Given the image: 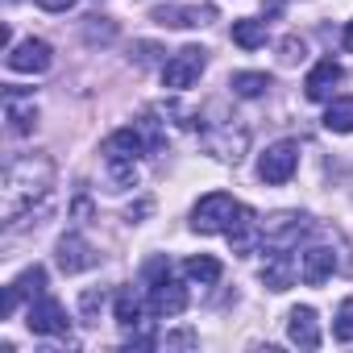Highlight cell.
Returning <instances> with one entry per match:
<instances>
[{
    "label": "cell",
    "mask_w": 353,
    "mask_h": 353,
    "mask_svg": "<svg viewBox=\"0 0 353 353\" xmlns=\"http://www.w3.org/2000/svg\"><path fill=\"white\" fill-rule=\"evenodd\" d=\"M26 324H30V332H38V336H63L71 320H67V312H63L59 299L38 295V299L30 303V312H26Z\"/></svg>",
    "instance_id": "8992f818"
},
{
    "label": "cell",
    "mask_w": 353,
    "mask_h": 353,
    "mask_svg": "<svg viewBox=\"0 0 353 353\" xmlns=\"http://www.w3.org/2000/svg\"><path fill=\"white\" fill-rule=\"evenodd\" d=\"M324 129H328V133H353V96H341V100L328 104Z\"/></svg>",
    "instance_id": "d6986e66"
},
{
    "label": "cell",
    "mask_w": 353,
    "mask_h": 353,
    "mask_svg": "<svg viewBox=\"0 0 353 353\" xmlns=\"http://www.w3.org/2000/svg\"><path fill=\"white\" fill-rule=\"evenodd\" d=\"M204 67H208L204 50H200V46H183L179 54L162 67V83H166L170 92H183V88H192V83L204 75Z\"/></svg>",
    "instance_id": "5b68a950"
},
{
    "label": "cell",
    "mask_w": 353,
    "mask_h": 353,
    "mask_svg": "<svg viewBox=\"0 0 353 353\" xmlns=\"http://www.w3.org/2000/svg\"><path fill=\"white\" fill-rule=\"evenodd\" d=\"M332 336H336L341 345H349V341H353V299H345V303H341L336 324H332Z\"/></svg>",
    "instance_id": "603a6c76"
},
{
    "label": "cell",
    "mask_w": 353,
    "mask_h": 353,
    "mask_svg": "<svg viewBox=\"0 0 353 353\" xmlns=\"http://www.w3.org/2000/svg\"><path fill=\"white\" fill-rule=\"evenodd\" d=\"M233 42H237L241 50H258V46H266V21H254V17L233 21Z\"/></svg>",
    "instance_id": "ac0fdd59"
},
{
    "label": "cell",
    "mask_w": 353,
    "mask_h": 353,
    "mask_svg": "<svg viewBox=\"0 0 353 353\" xmlns=\"http://www.w3.org/2000/svg\"><path fill=\"white\" fill-rule=\"evenodd\" d=\"M96 307H104V291H88L83 295V316H96Z\"/></svg>",
    "instance_id": "d4e9b609"
},
{
    "label": "cell",
    "mask_w": 353,
    "mask_h": 353,
    "mask_svg": "<svg viewBox=\"0 0 353 353\" xmlns=\"http://www.w3.org/2000/svg\"><path fill=\"white\" fill-rule=\"evenodd\" d=\"M295 166H299V141H291V137H283V141L266 145V154L258 158V174H262L266 183H274V188L291 179Z\"/></svg>",
    "instance_id": "277c9868"
},
{
    "label": "cell",
    "mask_w": 353,
    "mask_h": 353,
    "mask_svg": "<svg viewBox=\"0 0 353 353\" xmlns=\"http://www.w3.org/2000/svg\"><path fill=\"white\" fill-rule=\"evenodd\" d=\"M266 5H270V9H279V5H283V0H266Z\"/></svg>",
    "instance_id": "83f0119b"
},
{
    "label": "cell",
    "mask_w": 353,
    "mask_h": 353,
    "mask_svg": "<svg viewBox=\"0 0 353 353\" xmlns=\"http://www.w3.org/2000/svg\"><path fill=\"white\" fill-rule=\"evenodd\" d=\"M141 137L137 129H117L112 137H104V162L108 174L117 179V188H133L137 183V158H141Z\"/></svg>",
    "instance_id": "7a4b0ae2"
},
{
    "label": "cell",
    "mask_w": 353,
    "mask_h": 353,
    "mask_svg": "<svg viewBox=\"0 0 353 353\" xmlns=\"http://www.w3.org/2000/svg\"><path fill=\"white\" fill-rule=\"evenodd\" d=\"M96 266V250L83 241V237H63L59 241V270L63 274H79V270H92Z\"/></svg>",
    "instance_id": "7c38bea8"
},
{
    "label": "cell",
    "mask_w": 353,
    "mask_h": 353,
    "mask_svg": "<svg viewBox=\"0 0 353 353\" xmlns=\"http://www.w3.org/2000/svg\"><path fill=\"white\" fill-rule=\"evenodd\" d=\"M154 21L170 26V30H192V26H208L212 9H200V5H162V9H154Z\"/></svg>",
    "instance_id": "8fae6325"
},
{
    "label": "cell",
    "mask_w": 353,
    "mask_h": 353,
    "mask_svg": "<svg viewBox=\"0 0 353 353\" xmlns=\"http://www.w3.org/2000/svg\"><path fill=\"white\" fill-rule=\"evenodd\" d=\"M345 50H353V21L345 26Z\"/></svg>",
    "instance_id": "4316f807"
},
{
    "label": "cell",
    "mask_w": 353,
    "mask_h": 353,
    "mask_svg": "<svg viewBox=\"0 0 353 353\" xmlns=\"http://www.w3.org/2000/svg\"><path fill=\"white\" fill-rule=\"evenodd\" d=\"M188 279L192 283H200V287H212V283H221V274H225V266L212 258V254H200V258H188Z\"/></svg>",
    "instance_id": "e0dca14e"
},
{
    "label": "cell",
    "mask_w": 353,
    "mask_h": 353,
    "mask_svg": "<svg viewBox=\"0 0 353 353\" xmlns=\"http://www.w3.org/2000/svg\"><path fill=\"white\" fill-rule=\"evenodd\" d=\"M341 79H345L341 63H332V59H320V63L307 71V79H303V96L320 104V100H328V96H332V88H336Z\"/></svg>",
    "instance_id": "9c48e42d"
},
{
    "label": "cell",
    "mask_w": 353,
    "mask_h": 353,
    "mask_svg": "<svg viewBox=\"0 0 353 353\" xmlns=\"http://www.w3.org/2000/svg\"><path fill=\"white\" fill-rule=\"evenodd\" d=\"M188 307V291L174 283L170 274L166 279H154V287H150V312L154 316H179Z\"/></svg>",
    "instance_id": "ba28073f"
},
{
    "label": "cell",
    "mask_w": 353,
    "mask_h": 353,
    "mask_svg": "<svg viewBox=\"0 0 353 353\" xmlns=\"http://www.w3.org/2000/svg\"><path fill=\"white\" fill-rule=\"evenodd\" d=\"M258 233H262V229H258L254 212H250V208H241V212H237V221H233V229H229V241H233V250H237V254H250V250H254V241H258Z\"/></svg>",
    "instance_id": "2e32d148"
},
{
    "label": "cell",
    "mask_w": 353,
    "mask_h": 353,
    "mask_svg": "<svg viewBox=\"0 0 353 353\" xmlns=\"http://www.w3.org/2000/svg\"><path fill=\"white\" fill-rule=\"evenodd\" d=\"M332 270H336V254L324 250V245H316V250H307V254L299 258V279H303L307 287H320Z\"/></svg>",
    "instance_id": "5bb4252c"
},
{
    "label": "cell",
    "mask_w": 353,
    "mask_h": 353,
    "mask_svg": "<svg viewBox=\"0 0 353 353\" xmlns=\"http://www.w3.org/2000/svg\"><path fill=\"white\" fill-rule=\"evenodd\" d=\"M241 204L229 196V192H208L196 208H192V229L196 233H229L233 221H237Z\"/></svg>",
    "instance_id": "3957f363"
},
{
    "label": "cell",
    "mask_w": 353,
    "mask_h": 353,
    "mask_svg": "<svg viewBox=\"0 0 353 353\" xmlns=\"http://www.w3.org/2000/svg\"><path fill=\"white\" fill-rule=\"evenodd\" d=\"M38 5H42L46 13H67V9L75 5V0H38Z\"/></svg>",
    "instance_id": "484cf974"
},
{
    "label": "cell",
    "mask_w": 353,
    "mask_h": 353,
    "mask_svg": "<svg viewBox=\"0 0 353 353\" xmlns=\"http://www.w3.org/2000/svg\"><path fill=\"white\" fill-rule=\"evenodd\" d=\"M117 324H121V328H137V324H141V303H137L133 291H121V295H117Z\"/></svg>",
    "instance_id": "44dd1931"
},
{
    "label": "cell",
    "mask_w": 353,
    "mask_h": 353,
    "mask_svg": "<svg viewBox=\"0 0 353 353\" xmlns=\"http://www.w3.org/2000/svg\"><path fill=\"white\" fill-rule=\"evenodd\" d=\"M5 117H9V129L13 133H30L38 125V104L34 96H26L21 88H5Z\"/></svg>",
    "instance_id": "30bf717a"
},
{
    "label": "cell",
    "mask_w": 353,
    "mask_h": 353,
    "mask_svg": "<svg viewBox=\"0 0 353 353\" xmlns=\"http://www.w3.org/2000/svg\"><path fill=\"white\" fill-rule=\"evenodd\" d=\"M9 71H17V75H42L46 67H50V42H42V38H26L21 46H9Z\"/></svg>",
    "instance_id": "52a82bcc"
},
{
    "label": "cell",
    "mask_w": 353,
    "mask_h": 353,
    "mask_svg": "<svg viewBox=\"0 0 353 353\" xmlns=\"http://www.w3.org/2000/svg\"><path fill=\"white\" fill-rule=\"evenodd\" d=\"M303 54H307V46H303V38H283V54H279L283 63H299Z\"/></svg>",
    "instance_id": "cb8c5ba5"
},
{
    "label": "cell",
    "mask_w": 353,
    "mask_h": 353,
    "mask_svg": "<svg viewBox=\"0 0 353 353\" xmlns=\"http://www.w3.org/2000/svg\"><path fill=\"white\" fill-rule=\"evenodd\" d=\"M50 179H54L50 158L26 154V158L9 162V170H5V196H0V216L17 221L26 208H34V200H42L50 192Z\"/></svg>",
    "instance_id": "6da1fadb"
},
{
    "label": "cell",
    "mask_w": 353,
    "mask_h": 353,
    "mask_svg": "<svg viewBox=\"0 0 353 353\" xmlns=\"http://www.w3.org/2000/svg\"><path fill=\"white\" fill-rule=\"evenodd\" d=\"M291 324H287V332H291V341L299 345V349H320V320H316V307H291V316H287Z\"/></svg>",
    "instance_id": "4fadbf2b"
},
{
    "label": "cell",
    "mask_w": 353,
    "mask_h": 353,
    "mask_svg": "<svg viewBox=\"0 0 353 353\" xmlns=\"http://www.w3.org/2000/svg\"><path fill=\"white\" fill-rule=\"evenodd\" d=\"M42 287H46V270H42V266H30V270L13 283V291H17L21 299H30V295L38 299V295H42Z\"/></svg>",
    "instance_id": "7402d4cb"
},
{
    "label": "cell",
    "mask_w": 353,
    "mask_h": 353,
    "mask_svg": "<svg viewBox=\"0 0 353 353\" xmlns=\"http://www.w3.org/2000/svg\"><path fill=\"white\" fill-rule=\"evenodd\" d=\"M262 283H266L270 291H287V287L295 283V266H291V258H287L283 250H274V254L262 262Z\"/></svg>",
    "instance_id": "9a60e30c"
},
{
    "label": "cell",
    "mask_w": 353,
    "mask_h": 353,
    "mask_svg": "<svg viewBox=\"0 0 353 353\" xmlns=\"http://www.w3.org/2000/svg\"><path fill=\"white\" fill-rule=\"evenodd\" d=\"M270 88V75L266 71H241V75H233V92L241 96V100H254V96H262Z\"/></svg>",
    "instance_id": "ffe728a7"
}]
</instances>
